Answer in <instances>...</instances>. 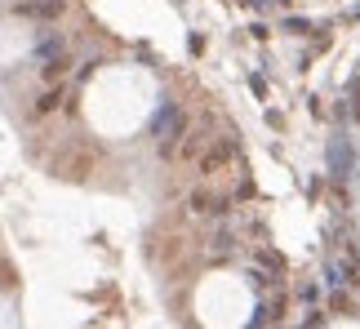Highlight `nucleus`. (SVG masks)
<instances>
[{
	"mask_svg": "<svg viewBox=\"0 0 360 329\" xmlns=\"http://www.w3.org/2000/svg\"><path fill=\"white\" fill-rule=\"evenodd\" d=\"M22 18H36V22H53L63 13V0H27V5H18Z\"/></svg>",
	"mask_w": 360,
	"mask_h": 329,
	"instance_id": "nucleus-1",
	"label": "nucleus"
},
{
	"mask_svg": "<svg viewBox=\"0 0 360 329\" xmlns=\"http://www.w3.org/2000/svg\"><path fill=\"white\" fill-rule=\"evenodd\" d=\"M191 209H196V214H218V209H223V196H214V191H196V196H191Z\"/></svg>",
	"mask_w": 360,
	"mask_h": 329,
	"instance_id": "nucleus-2",
	"label": "nucleus"
},
{
	"mask_svg": "<svg viewBox=\"0 0 360 329\" xmlns=\"http://www.w3.org/2000/svg\"><path fill=\"white\" fill-rule=\"evenodd\" d=\"M183 125H187V120H183V112H169V129H183ZM156 138H160V147H174V138H178V134H165V129H160Z\"/></svg>",
	"mask_w": 360,
	"mask_h": 329,
	"instance_id": "nucleus-3",
	"label": "nucleus"
}]
</instances>
